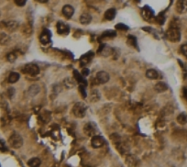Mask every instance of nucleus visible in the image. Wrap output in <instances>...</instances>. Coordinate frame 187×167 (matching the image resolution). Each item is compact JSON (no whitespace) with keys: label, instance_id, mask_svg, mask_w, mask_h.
<instances>
[{"label":"nucleus","instance_id":"obj_1","mask_svg":"<svg viewBox=\"0 0 187 167\" xmlns=\"http://www.w3.org/2000/svg\"><path fill=\"white\" fill-rule=\"evenodd\" d=\"M87 110V106L84 102H77L73 107V114L78 118H82L86 116Z\"/></svg>","mask_w":187,"mask_h":167},{"label":"nucleus","instance_id":"obj_2","mask_svg":"<svg viewBox=\"0 0 187 167\" xmlns=\"http://www.w3.org/2000/svg\"><path fill=\"white\" fill-rule=\"evenodd\" d=\"M166 38L172 42H178L181 40V32L178 28L171 27L166 31Z\"/></svg>","mask_w":187,"mask_h":167},{"label":"nucleus","instance_id":"obj_3","mask_svg":"<svg viewBox=\"0 0 187 167\" xmlns=\"http://www.w3.org/2000/svg\"><path fill=\"white\" fill-rule=\"evenodd\" d=\"M8 143L9 145L14 148V149H19L23 145V138L21 137L20 134L14 132L8 139Z\"/></svg>","mask_w":187,"mask_h":167},{"label":"nucleus","instance_id":"obj_4","mask_svg":"<svg viewBox=\"0 0 187 167\" xmlns=\"http://www.w3.org/2000/svg\"><path fill=\"white\" fill-rule=\"evenodd\" d=\"M24 72L31 76H35L40 74V68L35 64H28L24 67Z\"/></svg>","mask_w":187,"mask_h":167},{"label":"nucleus","instance_id":"obj_5","mask_svg":"<svg viewBox=\"0 0 187 167\" xmlns=\"http://www.w3.org/2000/svg\"><path fill=\"white\" fill-rule=\"evenodd\" d=\"M110 79V76L108 75V73H106L105 71H100L96 74L95 76V82L98 84H105L107 83Z\"/></svg>","mask_w":187,"mask_h":167},{"label":"nucleus","instance_id":"obj_6","mask_svg":"<svg viewBox=\"0 0 187 167\" xmlns=\"http://www.w3.org/2000/svg\"><path fill=\"white\" fill-rule=\"evenodd\" d=\"M84 131H85V133H86V135H88V136H90V137L93 138L94 136L96 135L97 128H96V126H95L94 123H92V122H88L87 124L85 125V127H84Z\"/></svg>","mask_w":187,"mask_h":167},{"label":"nucleus","instance_id":"obj_7","mask_svg":"<svg viewBox=\"0 0 187 167\" xmlns=\"http://www.w3.org/2000/svg\"><path fill=\"white\" fill-rule=\"evenodd\" d=\"M105 143V140L103 137H101L100 135H95L94 136L91 140V144H92V147L94 149H98V148H101Z\"/></svg>","mask_w":187,"mask_h":167},{"label":"nucleus","instance_id":"obj_8","mask_svg":"<svg viewBox=\"0 0 187 167\" xmlns=\"http://www.w3.org/2000/svg\"><path fill=\"white\" fill-rule=\"evenodd\" d=\"M98 53L100 55H102L103 57H107L113 53V49L106 44H103L102 46H100V48L98 50Z\"/></svg>","mask_w":187,"mask_h":167},{"label":"nucleus","instance_id":"obj_9","mask_svg":"<svg viewBox=\"0 0 187 167\" xmlns=\"http://www.w3.org/2000/svg\"><path fill=\"white\" fill-rule=\"evenodd\" d=\"M56 29L59 34H68L70 31V28L67 24H65L64 22L59 21L56 25Z\"/></svg>","mask_w":187,"mask_h":167},{"label":"nucleus","instance_id":"obj_10","mask_svg":"<svg viewBox=\"0 0 187 167\" xmlns=\"http://www.w3.org/2000/svg\"><path fill=\"white\" fill-rule=\"evenodd\" d=\"M141 16L145 20L151 21V18H153V12L149 6H144L141 10Z\"/></svg>","mask_w":187,"mask_h":167},{"label":"nucleus","instance_id":"obj_11","mask_svg":"<svg viewBox=\"0 0 187 167\" xmlns=\"http://www.w3.org/2000/svg\"><path fill=\"white\" fill-rule=\"evenodd\" d=\"M63 14L66 18H71L74 14V8L70 5H66L63 7Z\"/></svg>","mask_w":187,"mask_h":167},{"label":"nucleus","instance_id":"obj_12","mask_svg":"<svg viewBox=\"0 0 187 167\" xmlns=\"http://www.w3.org/2000/svg\"><path fill=\"white\" fill-rule=\"evenodd\" d=\"M40 41L42 44H47L51 41V32L47 29H44L40 34Z\"/></svg>","mask_w":187,"mask_h":167},{"label":"nucleus","instance_id":"obj_13","mask_svg":"<svg viewBox=\"0 0 187 167\" xmlns=\"http://www.w3.org/2000/svg\"><path fill=\"white\" fill-rule=\"evenodd\" d=\"M176 10L180 14H185L187 12V1H178L176 4Z\"/></svg>","mask_w":187,"mask_h":167},{"label":"nucleus","instance_id":"obj_14","mask_svg":"<svg viewBox=\"0 0 187 167\" xmlns=\"http://www.w3.org/2000/svg\"><path fill=\"white\" fill-rule=\"evenodd\" d=\"M80 22L84 25H88L91 21H92V17L90 14L88 13H84L80 16V18H79Z\"/></svg>","mask_w":187,"mask_h":167},{"label":"nucleus","instance_id":"obj_15","mask_svg":"<svg viewBox=\"0 0 187 167\" xmlns=\"http://www.w3.org/2000/svg\"><path fill=\"white\" fill-rule=\"evenodd\" d=\"M63 84H64V86H65L66 88L71 89V88L75 87L76 81H75V79H74L73 77H66V78L63 80Z\"/></svg>","mask_w":187,"mask_h":167},{"label":"nucleus","instance_id":"obj_16","mask_svg":"<svg viewBox=\"0 0 187 167\" xmlns=\"http://www.w3.org/2000/svg\"><path fill=\"white\" fill-rule=\"evenodd\" d=\"M116 14V11L115 8H109V9H107V10L105 11V18L106 20L111 21V20H113V19L115 18Z\"/></svg>","mask_w":187,"mask_h":167},{"label":"nucleus","instance_id":"obj_17","mask_svg":"<svg viewBox=\"0 0 187 167\" xmlns=\"http://www.w3.org/2000/svg\"><path fill=\"white\" fill-rule=\"evenodd\" d=\"M126 164L127 165H128L129 167L136 166V165L138 164V159L134 156V155H128L126 157Z\"/></svg>","mask_w":187,"mask_h":167},{"label":"nucleus","instance_id":"obj_18","mask_svg":"<svg viewBox=\"0 0 187 167\" xmlns=\"http://www.w3.org/2000/svg\"><path fill=\"white\" fill-rule=\"evenodd\" d=\"M146 76L151 80H156V79L159 78V74L154 69H149L146 72Z\"/></svg>","mask_w":187,"mask_h":167},{"label":"nucleus","instance_id":"obj_19","mask_svg":"<svg viewBox=\"0 0 187 167\" xmlns=\"http://www.w3.org/2000/svg\"><path fill=\"white\" fill-rule=\"evenodd\" d=\"M40 165H41V161L38 157H33L28 161V165L29 167H40Z\"/></svg>","mask_w":187,"mask_h":167},{"label":"nucleus","instance_id":"obj_20","mask_svg":"<svg viewBox=\"0 0 187 167\" xmlns=\"http://www.w3.org/2000/svg\"><path fill=\"white\" fill-rule=\"evenodd\" d=\"M154 89H155L158 93H163V92H165V91L168 89V86H167L166 84L163 83V82H159V83H157L155 84Z\"/></svg>","mask_w":187,"mask_h":167},{"label":"nucleus","instance_id":"obj_21","mask_svg":"<svg viewBox=\"0 0 187 167\" xmlns=\"http://www.w3.org/2000/svg\"><path fill=\"white\" fill-rule=\"evenodd\" d=\"M74 77H75V81L79 82V84H80V85H84V86H86V85L87 84L86 80H85L84 77H83V76L80 75L77 71H74Z\"/></svg>","mask_w":187,"mask_h":167},{"label":"nucleus","instance_id":"obj_22","mask_svg":"<svg viewBox=\"0 0 187 167\" xmlns=\"http://www.w3.org/2000/svg\"><path fill=\"white\" fill-rule=\"evenodd\" d=\"M91 53H86L85 55H83L80 59V63H81V66H85L87 64H89L91 62L92 59V55H90Z\"/></svg>","mask_w":187,"mask_h":167},{"label":"nucleus","instance_id":"obj_23","mask_svg":"<svg viewBox=\"0 0 187 167\" xmlns=\"http://www.w3.org/2000/svg\"><path fill=\"white\" fill-rule=\"evenodd\" d=\"M19 74L17 72H12L9 76H8V83L10 84H15L17 83L19 80Z\"/></svg>","mask_w":187,"mask_h":167},{"label":"nucleus","instance_id":"obj_24","mask_svg":"<svg viewBox=\"0 0 187 167\" xmlns=\"http://www.w3.org/2000/svg\"><path fill=\"white\" fill-rule=\"evenodd\" d=\"M6 27L9 31H15L18 28V23L16 21H9L6 24Z\"/></svg>","mask_w":187,"mask_h":167},{"label":"nucleus","instance_id":"obj_25","mask_svg":"<svg viewBox=\"0 0 187 167\" xmlns=\"http://www.w3.org/2000/svg\"><path fill=\"white\" fill-rule=\"evenodd\" d=\"M40 90V86H39L38 84H33V85L30 86V88L29 89V94L31 96H34V95H36L39 94Z\"/></svg>","mask_w":187,"mask_h":167},{"label":"nucleus","instance_id":"obj_26","mask_svg":"<svg viewBox=\"0 0 187 167\" xmlns=\"http://www.w3.org/2000/svg\"><path fill=\"white\" fill-rule=\"evenodd\" d=\"M177 121L181 125H185L187 123V114L186 113H181L177 117Z\"/></svg>","mask_w":187,"mask_h":167},{"label":"nucleus","instance_id":"obj_27","mask_svg":"<svg viewBox=\"0 0 187 167\" xmlns=\"http://www.w3.org/2000/svg\"><path fill=\"white\" fill-rule=\"evenodd\" d=\"M9 41H10L9 36H8L7 34H6V33H1V35H0V44L6 45V44H7Z\"/></svg>","mask_w":187,"mask_h":167},{"label":"nucleus","instance_id":"obj_28","mask_svg":"<svg viewBox=\"0 0 187 167\" xmlns=\"http://www.w3.org/2000/svg\"><path fill=\"white\" fill-rule=\"evenodd\" d=\"M17 58V55L16 52H9L7 55H6V59L9 63H14Z\"/></svg>","mask_w":187,"mask_h":167},{"label":"nucleus","instance_id":"obj_29","mask_svg":"<svg viewBox=\"0 0 187 167\" xmlns=\"http://www.w3.org/2000/svg\"><path fill=\"white\" fill-rule=\"evenodd\" d=\"M181 52H182V53H183L185 56H187V43L183 44V45L181 46Z\"/></svg>","mask_w":187,"mask_h":167},{"label":"nucleus","instance_id":"obj_30","mask_svg":"<svg viewBox=\"0 0 187 167\" xmlns=\"http://www.w3.org/2000/svg\"><path fill=\"white\" fill-rule=\"evenodd\" d=\"M27 3L26 0H15V4L18 6H23Z\"/></svg>","mask_w":187,"mask_h":167},{"label":"nucleus","instance_id":"obj_31","mask_svg":"<svg viewBox=\"0 0 187 167\" xmlns=\"http://www.w3.org/2000/svg\"><path fill=\"white\" fill-rule=\"evenodd\" d=\"M116 29H120V30H122V29L127 30L128 28L126 25H124V24H117V25L116 26Z\"/></svg>","mask_w":187,"mask_h":167},{"label":"nucleus","instance_id":"obj_32","mask_svg":"<svg viewBox=\"0 0 187 167\" xmlns=\"http://www.w3.org/2000/svg\"><path fill=\"white\" fill-rule=\"evenodd\" d=\"M6 144L3 141H0V152H6Z\"/></svg>","mask_w":187,"mask_h":167},{"label":"nucleus","instance_id":"obj_33","mask_svg":"<svg viewBox=\"0 0 187 167\" xmlns=\"http://www.w3.org/2000/svg\"><path fill=\"white\" fill-rule=\"evenodd\" d=\"M157 21H158L160 24H163V23H164V21H165V18H164V17H163V16L159 15V16H158V17H157Z\"/></svg>","mask_w":187,"mask_h":167},{"label":"nucleus","instance_id":"obj_34","mask_svg":"<svg viewBox=\"0 0 187 167\" xmlns=\"http://www.w3.org/2000/svg\"><path fill=\"white\" fill-rule=\"evenodd\" d=\"M79 89H80V91H81V94H82L83 97H86V94L85 93V92H86V90H85V86H84V85H80Z\"/></svg>","mask_w":187,"mask_h":167},{"label":"nucleus","instance_id":"obj_35","mask_svg":"<svg viewBox=\"0 0 187 167\" xmlns=\"http://www.w3.org/2000/svg\"><path fill=\"white\" fill-rule=\"evenodd\" d=\"M88 75H89V70H88L87 68H84L83 71H82V76H88Z\"/></svg>","mask_w":187,"mask_h":167},{"label":"nucleus","instance_id":"obj_36","mask_svg":"<svg viewBox=\"0 0 187 167\" xmlns=\"http://www.w3.org/2000/svg\"><path fill=\"white\" fill-rule=\"evenodd\" d=\"M184 95H185V98L187 99V87H185V88L184 89Z\"/></svg>","mask_w":187,"mask_h":167}]
</instances>
